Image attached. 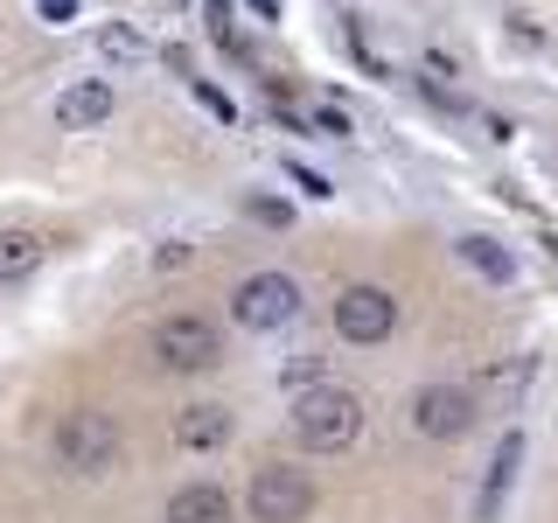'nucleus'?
<instances>
[{"instance_id":"1","label":"nucleus","mask_w":558,"mask_h":523,"mask_svg":"<svg viewBox=\"0 0 558 523\" xmlns=\"http://www.w3.org/2000/svg\"><path fill=\"white\" fill-rule=\"evenodd\" d=\"M287 426L307 453H342V447H356V433H363V398L342 391V384H314V391L293 398Z\"/></svg>"},{"instance_id":"2","label":"nucleus","mask_w":558,"mask_h":523,"mask_svg":"<svg viewBox=\"0 0 558 523\" xmlns=\"http://www.w3.org/2000/svg\"><path fill=\"white\" fill-rule=\"evenodd\" d=\"M57 461L70 467V475H112V461H119V426H112V412H98V405L63 412V426H57Z\"/></svg>"},{"instance_id":"3","label":"nucleus","mask_w":558,"mask_h":523,"mask_svg":"<svg viewBox=\"0 0 558 523\" xmlns=\"http://www.w3.org/2000/svg\"><path fill=\"white\" fill-rule=\"evenodd\" d=\"M293 314H301V279H287V272H252L231 293V321L252 328V336H272V328H287Z\"/></svg>"},{"instance_id":"4","label":"nucleus","mask_w":558,"mask_h":523,"mask_svg":"<svg viewBox=\"0 0 558 523\" xmlns=\"http://www.w3.org/2000/svg\"><path fill=\"white\" fill-rule=\"evenodd\" d=\"M154 363L161 370H209V363H223V336L217 321H203V314H168L161 328H154Z\"/></svg>"},{"instance_id":"5","label":"nucleus","mask_w":558,"mask_h":523,"mask_svg":"<svg viewBox=\"0 0 558 523\" xmlns=\"http://www.w3.org/2000/svg\"><path fill=\"white\" fill-rule=\"evenodd\" d=\"M244 502H252V523H301L314 510V475L307 467H258Z\"/></svg>"},{"instance_id":"6","label":"nucleus","mask_w":558,"mask_h":523,"mask_svg":"<svg viewBox=\"0 0 558 523\" xmlns=\"http://www.w3.org/2000/svg\"><path fill=\"white\" fill-rule=\"evenodd\" d=\"M391 328H398V301H391L384 287H349L342 301H336V336H342V342L377 349Z\"/></svg>"},{"instance_id":"7","label":"nucleus","mask_w":558,"mask_h":523,"mask_svg":"<svg viewBox=\"0 0 558 523\" xmlns=\"http://www.w3.org/2000/svg\"><path fill=\"white\" fill-rule=\"evenodd\" d=\"M412 426L426 433V440H461V433L475 426V391H468V384H426V391L412 398Z\"/></svg>"},{"instance_id":"8","label":"nucleus","mask_w":558,"mask_h":523,"mask_svg":"<svg viewBox=\"0 0 558 523\" xmlns=\"http://www.w3.org/2000/svg\"><path fill=\"white\" fill-rule=\"evenodd\" d=\"M523 475V433H502L496 453H488V475H482V496H475V516L482 523H502V510H510V488Z\"/></svg>"},{"instance_id":"9","label":"nucleus","mask_w":558,"mask_h":523,"mask_svg":"<svg viewBox=\"0 0 558 523\" xmlns=\"http://www.w3.org/2000/svg\"><path fill=\"white\" fill-rule=\"evenodd\" d=\"M105 119H112V84L105 77H77L57 98V126L63 133H92V126H105Z\"/></svg>"},{"instance_id":"10","label":"nucleus","mask_w":558,"mask_h":523,"mask_svg":"<svg viewBox=\"0 0 558 523\" xmlns=\"http://www.w3.org/2000/svg\"><path fill=\"white\" fill-rule=\"evenodd\" d=\"M174 440L189 453H217L231 440V405H182L174 412Z\"/></svg>"},{"instance_id":"11","label":"nucleus","mask_w":558,"mask_h":523,"mask_svg":"<svg viewBox=\"0 0 558 523\" xmlns=\"http://www.w3.org/2000/svg\"><path fill=\"white\" fill-rule=\"evenodd\" d=\"M161 523H231V496H223L217 482H189V488L168 496Z\"/></svg>"},{"instance_id":"12","label":"nucleus","mask_w":558,"mask_h":523,"mask_svg":"<svg viewBox=\"0 0 558 523\" xmlns=\"http://www.w3.org/2000/svg\"><path fill=\"white\" fill-rule=\"evenodd\" d=\"M453 252H461V266H475L482 279H496V287H510V279H517V258L502 252L496 238H482V231H468L461 244H453Z\"/></svg>"},{"instance_id":"13","label":"nucleus","mask_w":558,"mask_h":523,"mask_svg":"<svg viewBox=\"0 0 558 523\" xmlns=\"http://www.w3.org/2000/svg\"><path fill=\"white\" fill-rule=\"evenodd\" d=\"M98 57L105 63H147V35H140L133 22H105L98 28Z\"/></svg>"},{"instance_id":"14","label":"nucleus","mask_w":558,"mask_h":523,"mask_svg":"<svg viewBox=\"0 0 558 523\" xmlns=\"http://www.w3.org/2000/svg\"><path fill=\"white\" fill-rule=\"evenodd\" d=\"M35 258H43V238L35 231H0V279L35 272Z\"/></svg>"},{"instance_id":"15","label":"nucleus","mask_w":558,"mask_h":523,"mask_svg":"<svg viewBox=\"0 0 558 523\" xmlns=\"http://www.w3.org/2000/svg\"><path fill=\"white\" fill-rule=\"evenodd\" d=\"M279 384H287L293 398H301V391H314V384H328V356H322V349H301V356H293L287 370H279Z\"/></svg>"},{"instance_id":"16","label":"nucleus","mask_w":558,"mask_h":523,"mask_svg":"<svg viewBox=\"0 0 558 523\" xmlns=\"http://www.w3.org/2000/svg\"><path fill=\"white\" fill-rule=\"evenodd\" d=\"M203 14H209V35L223 42V57L252 63V49H244V35H238V22H231V0H203Z\"/></svg>"},{"instance_id":"17","label":"nucleus","mask_w":558,"mask_h":523,"mask_svg":"<svg viewBox=\"0 0 558 523\" xmlns=\"http://www.w3.org/2000/svg\"><path fill=\"white\" fill-rule=\"evenodd\" d=\"M189 92H196V105H203V112H209V119H223V126H231V119H238V105H231V98H223V92H217V84H203V77H189Z\"/></svg>"},{"instance_id":"18","label":"nucleus","mask_w":558,"mask_h":523,"mask_svg":"<svg viewBox=\"0 0 558 523\" xmlns=\"http://www.w3.org/2000/svg\"><path fill=\"white\" fill-rule=\"evenodd\" d=\"M287 174L301 182V196H314V203H328V196H336V188H328V174H314L307 161H287Z\"/></svg>"},{"instance_id":"19","label":"nucleus","mask_w":558,"mask_h":523,"mask_svg":"<svg viewBox=\"0 0 558 523\" xmlns=\"http://www.w3.org/2000/svg\"><path fill=\"white\" fill-rule=\"evenodd\" d=\"M314 133H328V139H349V119H342V105H322V112L307 119Z\"/></svg>"},{"instance_id":"20","label":"nucleus","mask_w":558,"mask_h":523,"mask_svg":"<svg viewBox=\"0 0 558 523\" xmlns=\"http://www.w3.org/2000/svg\"><path fill=\"white\" fill-rule=\"evenodd\" d=\"M244 209H252V217H258V223H272V231H279V223H287V217H293V209H287V203H279V196H252V203H244Z\"/></svg>"},{"instance_id":"21","label":"nucleus","mask_w":558,"mask_h":523,"mask_svg":"<svg viewBox=\"0 0 558 523\" xmlns=\"http://www.w3.org/2000/svg\"><path fill=\"white\" fill-rule=\"evenodd\" d=\"M35 8H43V22H77V0H35Z\"/></svg>"},{"instance_id":"22","label":"nucleus","mask_w":558,"mask_h":523,"mask_svg":"<svg viewBox=\"0 0 558 523\" xmlns=\"http://www.w3.org/2000/svg\"><path fill=\"white\" fill-rule=\"evenodd\" d=\"M551 252H558V238H551Z\"/></svg>"}]
</instances>
